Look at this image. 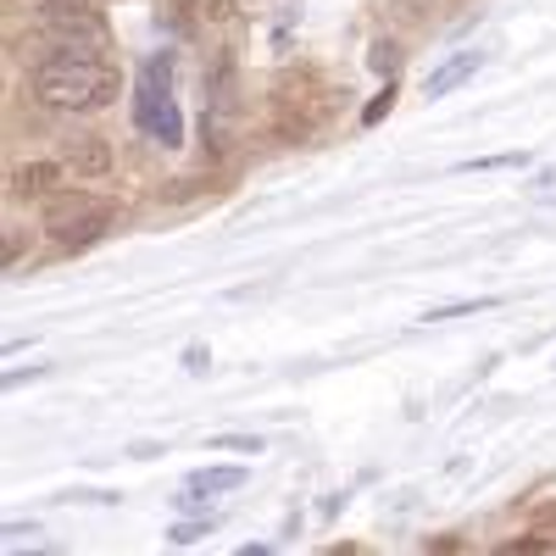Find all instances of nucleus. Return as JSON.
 Wrapping results in <instances>:
<instances>
[{"mask_svg": "<svg viewBox=\"0 0 556 556\" xmlns=\"http://www.w3.org/2000/svg\"><path fill=\"white\" fill-rule=\"evenodd\" d=\"M112 228V206L89 201V195H51L45 201V235H51L62 251H84L96 245Z\"/></svg>", "mask_w": 556, "mask_h": 556, "instance_id": "nucleus-3", "label": "nucleus"}, {"mask_svg": "<svg viewBox=\"0 0 556 556\" xmlns=\"http://www.w3.org/2000/svg\"><path fill=\"white\" fill-rule=\"evenodd\" d=\"M167 12H173V28L178 34H206V28H228V23H240V0H167Z\"/></svg>", "mask_w": 556, "mask_h": 556, "instance_id": "nucleus-4", "label": "nucleus"}, {"mask_svg": "<svg viewBox=\"0 0 556 556\" xmlns=\"http://www.w3.org/2000/svg\"><path fill=\"white\" fill-rule=\"evenodd\" d=\"M117 67L106 56H73V62H51L34 67V101L45 112H101L117 101Z\"/></svg>", "mask_w": 556, "mask_h": 556, "instance_id": "nucleus-1", "label": "nucleus"}, {"mask_svg": "<svg viewBox=\"0 0 556 556\" xmlns=\"http://www.w3.org/2000/svg\"><path fill=\"white\" fill-rule=\"evenodd\" d=\"M134 117H139V128H146L156 146H167V151L184 146V117H178V101H173V62L167 56H151L146 73H139Z\"/></svg>", "mask_w": 556, "mask_h": 556, "instance_id": "nucleus-2", "label": "nucleus"}, {"mask_svg": "<svg viewBox=\"0 0 556 556\" xmlns=\"http://www.w3.org/2000/svg\"><path fill=\"white\" fill-rule=\"evenodd\" d=\"M473 73H479V51H462V56H451V62H445V67H440V73L424 84V89H429V101H440L445 89H456L462 78H473Z\"/></svg>", "mask_w": 556, "mask_h": 556, "instance_id": "nucleus-7", "label": "nucleus"}, {"mask_svg": "<svg viewBox=\"0 0 556 556\" xmlns=\"http://www.w3.org/2000/svg\"><path fill=\"white\" fill-rule=\"evenodd\" d=\"M67 173H78V178H101V173H112V146L101 134H78V139H67Z\"/></svg>", "mask_w": 556, "mask_h": 556, "instance_id": "nucleus-5", "label": "nucleus"}, {"mask_svg": "<svg viewBox=\"0 0 556 556\" xmlns=\"http://www.w3.org/2000/svg\"><path fill=\"white\" fill-rule=\"evenodd\" d=\"M390 62H395V45H390V39H379V45H374V73H395Z\"/></svg>", "mask_w": 556, "mask_h": 556, "instance_id": "nucleus-9", "label": "nucleus"}, {"mask_svg": "<svg viewBox=\"0 0 556 556\" xmlns=\"http://www.w3.org/2000/svg\"><path fill=\"white\" fill-rule=\"evenodd\" d=\"M56 178H62L56 162H23L12 173V201H51L56 195Z\"/></svg>", "mask_w": 556, "mask_h": 556, "instance_id": "nucleus-6", "label": "nucleus"}, {"mask_svg": "<svg viewBox=\"0 0 556 556\" xmlns=\"http://www.w3.org/2000/svg\"><path fill=\"white\" fill-rule=\"evenodd\" d=\"M240 484H245V468H212V473H195L184 484V501H201L212 490H240Z\"/></svg>", "mask_w": 556, "mask_h": 556, "instance_id": "nucleus-8", "label": "nucleus"}, {"mask_svg": "<svg viewBox=\"0 0 556 556\" xmlns=\"http://www.w3.org/2000/svg\"><path fill=\"white\" fill-rule=\"evenodd\" d=\"M39 7H51V0H39Z\"/></svg>", "mask_w": 556, "mask_h": 556, "instance_id": "nucleus-10", "label": "nucleus"}]
</instances>
